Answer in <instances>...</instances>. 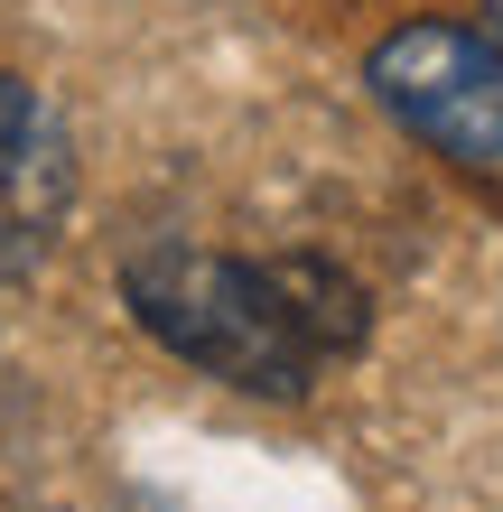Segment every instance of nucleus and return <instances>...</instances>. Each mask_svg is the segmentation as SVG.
Masks as SVG:
<instances>
[{
    "label": "nucleus",
    "instance_id": "nucleus-1",
    "mask_svg": "<svg viewBox=\"0 0 503 512\" xmlns=\"http://www.w3.org/2000/svg\"><path fill=\"white\" fill-rule=\"evenodd\" d=\"M122 308L177 364L215 373L233 391L299 401L317 382V354L299 345V326H289L261 261H233V252H205V243H150V252L122 261Z\"/></svg>",
    "mask_w": 503,
    "mask_h": 512
},
{
    "label": "nucleus",
    "instance_id": "nucleus-2",
    "mask_svg": "<svg viewBox=\"0 0 503 512\" xmlns=\"http://www.w3.org/2000/svg\"><path fill=\"white\" fill-rule=\"evenodd\" d=\"M373 103L410 140H429L457 177L503 196V47L457 19H410L364 56Z\"/></svg>",
    "mask_w": 503,
    "mask_h": 512
},
{
    "label": "nucleus",
    "instance_id": "nucleus-3",
    "mask_svg": "<svg viewBox=\"0 0 503 512\" xmlns=\"http://www.w3.org/2000/svg\"><path fill=\"white\" fill-rule=\"evenodd\" d=\"M75 205V149L38 84L0 75V270H28Z\"/></svg>",
    "mask_w": 503,
    "mask_h": 512
},
{
    "label": "nucleus",
    "instance_id": "nucleus-4",
    "mask_svg": "<svg viewBox=\"0 0 503 512\" xmlns=\"http://www.w3.org/2000/svg\"><path fill=\"white\" fill-rule=\"evenodd\" d=\"M261 270H271L280 308H289V326H299V345L317 354V364H345V354H364L373 308H364V289H354L336 261H317V252H280V261H261Z\"/></svg>",
    "mask_w": 503,
    "mask_h": 512
},
{
    "label": "nucleus",
    "instance_id": "nucleus-5",
    "mask_svg": "<svg viewBox=\"0 0 503 512\" xmlns=\"http://www.w3.org/2000/svg\"><path fill=\"white\" fill-rule=\"evenodd\" d=\"M485 10H494V47H503V0H485Z\"/></svg>",
    "mask_w": 503,
    "mask_h": 512
}]
</instances>
